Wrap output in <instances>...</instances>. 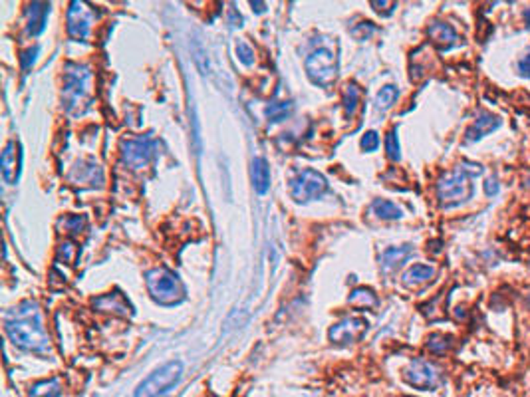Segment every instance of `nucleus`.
<instances>
[{"label":"nucleus","instance_id":"obj_35","mask_svg":"<svg viewBox=\"0 0 530 397\" xmlns=\"http://www.w3.org/2000/svg\"><path fill=\"white\" fill-rule=\"evenodd\" d=\"M484 193L489 195V197H495L498 193V181L495 179V177H491L487 183H484Z\"/></svg>","mask_w":530,"mask_h":397},{"label":"nucleus","instance_id":"obj_22","mask_svg":"<svg viewBox=\"0 0 530 397\" xmlns=\"http://www.w3.org/2000/svg\"><path fill=\"white\" fill-rule=\"evenodd\" d=\"M348 302L352 304L353 308H360V310H368V308H373L377 306V296L371 292L370 288H355Z\"/></svg>","mask_w":530,"mask_h":397},{"label":"nucleus","instance_id":"obj_7","mask_svg":"<svg viewBox=\"0 0 530 397\" xmlns=\"http://www.w3.org/2000/svg\"><path fill=\"white\" fill-rule=\"evenodd\" d=\"M326 189H328V183H326L324 175L314 171V169H302L290 181V195L298 203L312 201V199L320 197Z\"/></svg>","mask_w":530,"mask_h":397},{"label":"nucleus","instance_id":"obj_25","mask_svg":"<svg viewBox=\"0 0 530 397\" xmlns=\"http://www.w3.org/2000/svg\"><path fill=\"white\" fill-rule=\"evenodd\" d=\"M360 88L355 84H348L346 90H344V110H346V115L352 117L355 110H357V104H360Z\"/></svg>","mask_w":530,"mask_h":397},{"label":"nucleus","instance_id":"obj_32","mask_svg":"<svg viewBox=\"0 0 530 397\" xmlns=\"http://www.w3.org/2000/svg\"><path fill=\"white\" fill-rule=\"evenodd\" d=\"M377 145H380V137H377L375 131H368V133L362 137V149H364V151H375Z\"/></svg>","mask_w":530,"mask_h":397},{"label":"nucleus","instance_id":"obj_28","mask_svg":"<svg viewBox=\"0 0 530 397\" xmlns=\"http://www.w3.org/2000/svg\"><path fill=\"white\" fill-rule=\"evenodd\" d=\"M451 340L449 336H443V333H435L429 338V342H427V348L431 349L433 354H445L447 349L451 348Z\"/></svg>","mask_w":530,"mask_h":397},{"label":"nucleus","instance_id":"obj_16","mask_svg":"<svg viewBox=\"0 0 530 397\" xmlns=\"http://www.w3.org/2000/svg\"><path fill=\"white\" fill-rule=\"evenodd\" d=\"M94 306H96L97 310H101V312H112V314H117V316H129L131 314V304L117 290L96 298Z\"/></svg>","mask_w":530,"mask_h":397},{"label":"nucleus","instance_id":"obj_26","mask_svg":"<svg viewBox=\"0 0 530 397\" xmlns=\"http://www.w3.org/2000/svg\"><path fill=\"white\" fill-rule=\"evenodd\" d=\"M290 111H292V104H288V101H276V104H271L266 108V117L271 122H274V124H278V122H284L288 117Z\"/></svg>","mask_w":530,"mask_h":397},{"label":"nucleus","instance_id":"obj_17","mask_svg":"<svg viewBox=\"0 0 530 397\" xmlns=\"http://www.w3.org/2000/svg\"><path fill=\"white\" fill-rule=\"evenodd\" d=\"M251 175H253V185H255V191L258 195H264L266 191L271 189V167H268L266 159H255Z\"/></svg>","mask_w":530,"mask_h":397},{"label":"nucleus","instance_id":"obj_19","mask_svg":"<svg viewBox=\"0 0 530 397\" xmlns=\"http://www.w3.org/2000/svg\"><path fill=\"white\" fill-rule=\"evenodd\" d=\"M72 181H74L76 185H84V183L96 185V181L97 183H101L104 177H101L99 165H96V163H90L88 167H86L84 163H80V165L74 169V173H72Z\"/></svg>","mask_w":530,"mask_h":397},{"label":"nucleus","instance_id":"obj_9","mask_svg":"<svg viewBox=\"0 0 530 397\" xmlns=\"http://www.w3.org/2000/svg\"><path fill=\"white\" fill-rule=\"evenodd\" d=\"M403 378L418 389H435L441 381V371L427 360H413L405 367Z\"/></svg>","mask_w":530,"mask_h":397},{"label":"nucleus","instance_id":"obj_10","mask_svg":"<svg viewBox=\"0 0 530 397\" xmlns=\"http://www.w3.org/2000/svg\"><path fill=\"white\" fill-rule=\"evenodd\" d=\"M121 155L124 163L131 169H144L149 165V161L153 157V142L149 139H129L121 145Z\"/></svg>","mask_w":530,"mask_h":397},{"label":"nucleus","instance_id":"obj_38","mask_svg":"<svg viewBox=\"0 0 530 397\" xmlns=\"http://www.w3.org/2000/svg\"><path fill=\"white\" fill-rule=\"evenodd\" d=\"M253 8H257V12H264V4L262 2H251Z\"/></svg>","mask_w":530,"mask_h":397},{"label":"nucleus","instance_id":"obj_6","mask_svg":"<svg viewBox=\"0 0 530 397\" xmlns=\"http://www.w3.org/2000/svg\"><path fill=\"white\" fill-rule=\"evenodd\" d=\"M306 72L316 86H332L337 78L336 54L330 48H318L310 52V56L306 58Z\"/></svg>","mask_w":530,"mask_h":397},{"label":"nucleus","instance_id":"obj_27","mask_svg":"<svg viewBox=\"0 0 530 397\" xmlns=\"http://www.w3.org/2000/svg\"><path fill=\"white\" fill-rule=\"evenodd\" d=\"M386 153L391 161H400V159H402V149H400V139H398V131H395V129H391V131L387 133Z\"/></svg>","mask_w":530,"mask_h":397},{"label":"nucleus","instance_id":"obj_33","mask_svg":"<svg viewBox=\"0 0 530 397\" xmlns=\"http://www.w3.org/2000/svg\"><path fill=\"white\" fill-rule=\"evenodd\" d=\"M36 54H38V48H30L22 54L20 62H22V70H30V66H34V60H36Z\"/></svg>","mask_w":530,"mask_h":397},{"label":"nucleus","instance_id":"obj_36","mask_svg":"<svg viewBox=\"0 0 530 397\" xmlns=\"http://www.w3.org/2000/svg\"><path fill=\"white\" fill-rule=\"evenodd\" d=\"M518 72H520V76L530 78V54L529 56H524V58L518 62Z\"/></svg>","mask_w":530,"mask_h":397},{"label":"nucleus","instance_id":"obj_31","mask_svg":"<svg viewBox=\"0 0 530 397\" xmlns=\"http://www.w3.org/2000/svg\"><path fill=\"white\" fill-rule=\"evenodd\" d=\"M237 56H239V60H241L244 66H253L255 64V52H253V48L248 46V44H237Z\"/></svg>","mask_w":530,"mask_h":397},{"label":"nucleus","instance_id":"obj_5","mask_svg":"<svg viewBox=\"0 0 530 397\" xmlns=\"http://www.w3.org/2000/svg\"><path fill=\"white\" fill-rule=\"evenodd\" d=\"M181 374H183L181 362H169V364L161 365L159 369H155L149 378H145L137 385L135 397H159L161 394L169 391L173 385L179 383Z\"/></svg>","mask_w":530,"mask_h":397},{"label":"nucleus","instance_id":"obj_2","mask_svg":"<svg viewBox=\"0 0 530 397\" xmlns=\"http://www.w3.org/2000/svg\"><path fill=\"white\" fill-rule=\"evenodd\" d=\"M64 104L68 113L81 115L90 106V70L86 66H66Z\"/></svg>","mask_w":530,"mask_h":397},{"label":"nucleus","instance_id":"obj_14","mask_svg":"<svg viewBox=\"0 0 530 397\" xmlns=\"http://www.w3.org/2000/svg\"><path fill=\"white\" fill-rule=\"evenodd\" d=\"M50 14L48 2H32L26 8V34L38 36L46 28V18Z\"/></svg>","mask_w":530,"mask_h":397},{"label":"nucleus","instance_id":"obj_8","mask_svg":"<svg viewBox=\"0 0 530 397\" xmlns=\"http://www.w3.org/2000/svg\"><path fill=\"white\" fill-rule=\"evenodd\" d=\"M96 22V10L86 2H72L68 10V32L76 40H86Z\"/></svg>","mask_w":530,"mask_h":397},{"label":"nucleus","instance_id":"obj_37","mask_svg":"<svg viewBox=\"0 0 530 397\" xmlns=\"http://www.w3.org/2000/svg\"><path fill=\"white\" fill-rule=\"evenodd\" d=\"M371 6L375 8V12H380V14H391V8H387V10H384L386 6H395V2H371Z\"/></svg>","mask_w":530,"mask_h":397},{"label":"nucleus","instance_id":"obj_24","mask_svg":"<svg viewBox=\"0 0 530 397\" xmlns=\"http://www.w3.org/2000/svg\"><path fill=\"white\" fill-rule=\"evenodd\" d=\"M398 88L395 86H384L380 92H377V97H375V108L382 111L389 110L393 104H395V99H398Z\"/></svg>","mask_w":530,"mask_h":397},{"label":"nucleus","instance_id":"obj_12","mask_svg":"<svg viewBox=\"0 0 530 397\" xmlns=\"http://www.w3.org/2000/svg\"><path fill=\"white\" fill-rule=\"evenodd\" d=\"M20 165H22V153H20V145L18 142H8L2 159H0V167H2V177L8 185H14L20 175Z\"/></svg>","mask_w":530,"mask_h":397},{"label":"nucleus","instance_id":"obj_29","mask_svg":"<svg viewBox=\"0 0 530 397\" xmlns=\"http://www.w3.org/2000/svg\"><path fill=\"white\" fill-rule=\"evenodd\" d=\"M84 226H86V217H80V215L68 217L64 221V229L68 235H80L81 231H84Z\"/></svg>","mask_w":530,"mask_h":397},{"label":"nucleus","instance_id":"obj_34","mask_svg":"<svg viewBox=\"0 0 530 397\" xmlns=\"http://www.w3.org/2000/svg\"><path fill=\"white\" fill-rule=\"evenodd\" d=\"M76 253H78V251H76V246H74L72 242H64V244H62V249H60V254H64V258L68 260V262H72V260H74V254Z\"/></svg>","mask_w":530,"mask_h":397},{"label":"nucleus","instance_id":"obj_21","mask_svg":"<svg viewBox=\"0 0 530 397\" xmlns=\"http://www.w3.org/2000/svg\"><path fill=\"white\" fill-rule=\"evenodd\" d=\"M371 211H373V215L380 217L382 221H398V219H402L403 217L402 209L395 205V203H391V201H386V199L373 201Z\"/></svg>","mask_w":530,"mask_h":397},{"label":"nucleus","instance_id":"obj_3","mask_svg":"<svg viewBox=\"0 0 530 397\" xmlns=\"http://www.w3.org/2000/svg\"><path fill=\"white\" fill-rule=\"evenodd\" d=\"M471 179L473 177L463 169V165L443 175L437 181V199H439L441 206L449 209V206H457L469 201L473 195Z\"/></svg>","mask_w":530,"mask_h":397},{"label":"nucleus","instance_id":"obj_11","mask_svg":"<svg viewBox=\"0 0 530 397\" xmlns=\"http://www.w3.org/2000/svg\"><path fill=\"white\" fill-rule=\"evenodd\" d=\"M368 328V322L364 318H344L330 330V340L336 344H350L360 340Z\"/></svg>","mask_w":530,"mask_h":397},{"label":"nucleus","instance_id":"obj_39","mask_svg":"<svg viewBox=\"0 0 530 397\" xmlns=\"http://www.w3.org/2000/svg\"><path fill=\"white\" fill-rule=\"evenodd\" d=\"M524 18H527V24H529V26H530V8H529V10H527V12H524Z\"/></svg>","mask_w":530,"mask_h":397},{"label":"nucleus","instance_id":"obj_1","mask_svg":"<svg viewBox=\"0 0 530 397\" xmlns=\"http://www.w3.org/2000/svg\"><path fill=\"white\" fill-rule=\"evenodd\" d=\"M4 330L14 346L26 351H46L50 348L40 310L32 302H24L10 312L4 320Z\"/></svg>","mask_w":530,"mask_h":397},{"label":"nucleus","instance_id":"obj_30","mask_svg":"<svg viewBox=\"0 0 530 397\" xmlns=\"http://www.w3.org/2000/svg\"><path fill=\"white\" fill-rule=\"evenodd\" d=\"M373 34H375V26L371 22H360L352 28V36L357 40H370Z\"/></svg>","mask_w":530,"mask_h":397},{"label":"nucleus","instance_id":"obj_15","mask_svg":"<svg viewBox=\"0 0 530 397\" xmlns=\"http://www.w3.org/2000/svg\"><path fill=\"white\" fill-rule=\"evenodd\" d=\"M429 38H431V42H433L435 46L441 48V50H449V48L457 46L459 44V40H461V36L457 34V30L447 24V22H433L431 26H429Z\"/></svg>","mask_w":530,"mask_h":397},{"label":"nucleus","instance_id":"obj_4","mask_svg":"<svg viewBox=\"0 0 530 397\" xmlns=\"http://www.w3.org/2000/svg\"><path fill=\"white\" fill-rule=\"evenodd\" d=\"M145 284L151 298L159 304H175L183 298V286L167 269H153L145 274Z\"/></svg>","mask_w":530,"mask_h":397},{"label":"nucleus","instance_id":"obj_20","mask_svg":"<svg viewBox=\"0 0 530 397\" xmlns=\"http://www.w3.org/2000/svg\"><path fill=\"white\" fill-rule=\"evenodd\" d=\"M413 253V249L409 244H403V246H393V249H387L386 253L382 254V264L386 270H393L398 267H402L403 262L409 258V254Z\"/></svg>","mask_w":530,"mask_h":397},{"label":"nucleus","instance_id":"obj_23","mask_svg":"<svg viewBox=\"0 0 530 397\" xmlns=\"http://www.w3.org/2000/svg\"><path fill=\"white\" fill-rule=\"evenodd\" d=\"M62 396V385L60 380L52 378V380L38 381L30 389V397H60Z\"/></svg>","mask_w":530,"mask_h":397},{"label":"nucleus","instance_id":"obj_18","mask_svg":"<svg viewBox=\"0 0 530 397\" xmlns=\"http://www.w3.org/2000/svg\"><path fill=\"white\" fill-rule=\"evenodd\" d=\"M433 276H435L433 267H427V264H415V267H411V269L403 274V284L409 286V288H415V286H421V284H425V282H429Z\"/></svg>","mask_w":530,"mask_h":397},{"label":"nucleus","instance_id":"obj_13","mask_svg":"<svg viewBox=\"0 0 530 397\" xmlns=\"http://www.w3.org/2000/svg\"><path fill=\"white\" fill-rule=\"evenodd\" d=\"M500 126V119H498L495 113H489V111H481L479 113V117L475 119V124L467 129L465 133V142L467 143H475L479 142L481 137L484 135H489V133H493L497 127Z\"/></svg>","mask_w":530,"mask_h":397}]
</instances>
